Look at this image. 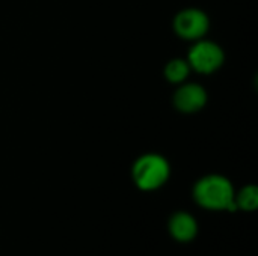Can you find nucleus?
I'll return each mask as SVG.
<instances>
[{"instance_id":"nucleus-1","label":"nucleus","mask_w":258,"mask_h":256,"mask_svg":"<svg viewBox=\"0 0 258 256\" xmlns=\"http://www.w3.org/2000/svg\"><path fill=\"white\" fill-rule=\"evenodd\" d=\"M194 201L209 211H237L234 204L233 183L219 174H210L200 178L192 190Z\"/></svg>"},{"instance_id":"nucleus-2","label":"nucleus","mask_w":258,"mask_h":256,"mask_svg":"<svg viewBox=\"0 0 258 256\" xmlns=\"http://www.w3.org/2000/svg\"><path fill=\"white\" fill-rule=\"evenodd\" d=\"M171 177L169 161L156 152L141 155L132 167V180L142 192H154L162 189Z\"/></svg>"},{"instance_id":"nucleus-3","label":"nucleus","mask_w":258,"mask_h":256,"mask_svg":"<svg viewBox=\"0 0 258 256\" xmlns=\"http://www.w3.org/2000/svg\"><path fill=\"white\" fill-rule=\"evenodd\" d=\"M187 62L192 71L200 74H213L224 65L225 53L219 44L207 39H198L189 50Z\"/></svg>"},{"instance_id":"nucleus-4","label":"nucleus","mask_w":258,"mask_h":256,"mask_svg":"<svg viewBox=\"0 0 258 256\" xmlns=\"http://www.w3.org/2000/svg\"><path fill=\"white\" fill-rule=\"evenodd\" d=\"M210 29V20L207 14L198 8H186L180 11L174 18V30L181 39L198 41L203 39Z\"/></svg>"},{"instance_id":"nucleus-5","label":"nucleus","mask_w":258,"mask_h":256,"mask_svg":"<svg viewBox=\"0 0 258 256\" xmlns=\"http://www.w3.org/2000/svg\"><path fill=\"white\" fill-rule=\"evenodd\" d=\"M207 104V91L198 83H181L174 94V106L178 112L192 115Z\"/></svg>"},{"instance_id":"nucleus-6","label":"nucleus","mask_w":258,"mask_h":256,"mask_svg":"<svg viewBox=\"0 0 258 256\" xmlns=\"http://www.w3.org/2000/svg\"><path fill=\"white\" fill-rule=\"evenodd\" d=\"M169 235L178 243L194 241L198 235L200 226L197 219L187 211H177L169 217L168 222Z\"/></svg>"},{"instance_id":"nucleus-7","label":"nucleus","mask_w":258,"mask_h":256,"mask_svg":"<svg viewBox=\"0 0 258 256\" xmlns=\"http://www.w3.org/2000/svg\"><path fill=\"white\" fill-rule=\"evenodd\" d=\"M190 65L187 62V59H181V57H175L171 59L166 66H165V77L168 81L174 83V84H181L186 81V78L190 74Z\"/></svg>"},{"instance_id":"nucleus-8","label":"nucleus","mask_w":258,"mask_h":256,"mask_svg":"<svg viewBox=\"0 0 258 256\" xmlns=\"http://www.w3.org/2000/svg\"><path fill=\"white\" fill-rule=\"evenodd\" d=\"M234 204L237 210L242 211H255L258 208V189L257 186L249 184L242 187L236 195H234Z\"/></svg>"}]
</instances>
